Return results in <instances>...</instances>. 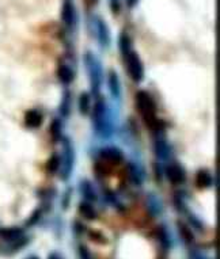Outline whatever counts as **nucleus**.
I'll list each match as a JSON object with an SVG mask.
<instances>
[{
    "label": "nucleus",
    "instance_id": "nucleus-19",
    "mask_svg": "<svg viewBox=\"0 0 220 259\" xmlns=\"http://www.w3.org/2000/svg\"><path fill=\"white\" fill-rule=\"evenodd\" d=\"M120 49H121V53H123L124 56L132 51L131 38H129L128 34H125V33L121 34V37H120Z\"/></svg>",
    "mask_w": 220,
    "mask_h": 259
},
{
    "label": "nucleus",
    "instance_id": "nucleus-20",
    "mask_svg": "<svg viewBox=\"0 0 220 259\" xmlns=\"http://www.w3.org/2000/svg\"><path fill=\"white\" fill-rule=\"evenodd\" d=\"M51 135H52V139L53 141H59L60 140V136H61V125L57 119H55L51 125Z\"/></svg>",
    "mask_w": 220,
    "mask_h": 259
},
{
    "label": "nucleus",
    "instance_id": "nucleus-10",
    "mask_svg": "<svg viewBox=\"0 0 220 259\" xmlns=\"http://www.w3.org/2000/svg\"><path fill=\"white\" fill-rule=\"evenodd\" d=\"M101 156L105 161H109V163H120L123 160V152L120 151L119 148H115V147H110V148H105L101 151Z\"/></svg>",
    "mask_w": 220,
    "mask_h": 259
},
{
    "label": "nucleus",
    "instance_id": "nucleus-3",
    "mask_svg": "<svg viewBox=\"0 0 220 259\" xmlns=\"http://www.w3.org/2000/svg\"><path fill=\"white\" fill-rule=\"evenodd\" d=\"M0 238L6 240V242L13 243V247L15 250L21 248V247L26 244V238L23 236V231L21 228H17V227L0 230Z\"/></svg>",
    "mask_w": 220,
    "mask_h": 259
},
{
    "label": "nucleus",
    "instance_id": "nucleus-27",
    "mask_svg": "<svg viewBox=\"0 0 220 259\" xmlns=\"http://www.w3.org/2000/svg\"><path fill=\"white\" fill-rule=\"evenodd\" d=\"M140 0H127V6L128 9H133L135 6H137V3H139Z\"/></svg>",
    "mask_w": 220,
    "mask_h": 259
},
{
    "label": "nucleus",
    "instance_id": "nucleus-15",
    "mask_svg": "<svg viewBox=\"0 0 220 259\" xmlns=\"http://www.w3.org/2000/svg\"><path fill=\"white\" fill-rule=\"evenodd\" d=\"M178 230H179V234H181L182 239H184V242L185 243H193L195 240V236H193V232L189 227L184 224V223H178Z\"/></svg>",
    "mask_w": 220,
    "mask_h": 259
},
{
    "label": "nucleus",
    "instance_id": "nucleus-17",
    "mask_svg": "<svg viewBox=\"0 0 220 259\" xmlns=\"http://www.w3.org/2000/svg\"><path fill=\"white\" fill-rule=\"evenodd\" d=\"M82 193H83V196L87 198L89 201H95L97 200V193L93 189V186L90 185V182L85 181V182H82Z\"/></svg>",
    "mask_w": 220,
    "mask_h": 259
},
{
    "label": "nucleus",
    "instance_id": "nucleus-21",
    "mask_svg": "<svg viewBox=\"0 0 220 259\" xmlns=\"http://www.w3.org/2000/svg\"><path fill=\"white\" fill-rule=\"evenodd\" d=\"M60 166H61V163H60L59 156H52L51 159H49V161H48L47 168L51 174H55L56 171L60 168Z\"/></svg>",
    "mask_w": 220,
    "mask_h": 259
},
{
    "label": "nucleus",
    "instance_id": "nucleus-4",
    "mask_svg": "<svg viewBox=\"0 0 220 259\" xmlns=\"http://www.w3.org/2000/svg\"><path fill=\"white\" fill-rule=\"evenodd\" d=\"M86 61H87V68H89L90 80H91V85H93V91H98L102 80V72L99 63H98V60L94 56H91V53H87Z\"/></svg>",
    "mask_w": 220,
    "mask_h": 259
},
{
    "label": "nucleus",
    "instance_id": "nucleus-16",
    "mask_svg": "<svg viewBox=\"0 0 220 259\" xmlns=\"http://www.w3.org/2000/svg\"><path fill=\"white\" fill-rule=\"evenodd\" d=\"M79 210H81L82 214H83L86 219H89V220H94V219L97 217V212L94 210V208L89 204V202H81V205H79Z\"/></svg>",
    "mask_w": 220,
    "mask_h": 259
},
{
    "label": "nucleus",
    "instance_id": "nucleus-22",
    "mask_svg": "<svg viewBox=\"0 0 220 259\" xmlns=\"http://www.w3.org/2000/svg\"><path fill=\"white\" fill-rule=\"evenodd\" d=\"M69 109H71V103H69V94H65L64 95L63 102H61V106H60V113L67 117L69 114Z\"/></svg>",
    "mask_w": 220,
    "mask_h": 259
},
{
    "label": "nucleus",
    "instance_id": "nucleus-25",
    "mask_svg": "<svg viewBox=\"0 0 220 259\" xmlns=\"http://www.w3.org/2000/svg\"><path fill=\"white\" fill-rule=\"evenodd\" d=\"M161 240L162 243H163V246L165 247H169V236H167V234H166V231L165 230H162L161 231Z\"/></svg>",
    "mask_w": 220,
    "mask_h": 259
},
{
    "label": "nucleus",
    "instance_id": "nucleus-18",
    "mask_svg": "<svg viewBox=\"0 0 220 259\" xmlns=\"http://www.w3.org/2000/svg\"><path fill=\"white\" fill-rule=\"evenodd\" d=\"M79 111L82 114H87L90 111V95L87 93H83L79 98Z\"/></svg>",
    "mask_w": 220,
    "mask_h": 259
},
{
    "label": "nucleus",
    "instance_id": "nucleus-5",
    "mask_svg": "<svg viewBox=\"0 0 220 259\" xmlns=\"http://www.w3.org/2000/svg\"><path fill=\"white\" fill-rule=\"evenodd\" d=\"M94 25H95V31H97V37L99 39L101 47L107 48L110 45V31L106 22L102 18L95 17L94 18Z\"/></svg>",
    "mask_w": 220,
    "mask_h": 259
},
{
    "label": "nucleus",
    "instance_id": "nucleus-14",
    "mask_svg": "<svg viewBox=\"0 0 220 259\" xmlns=\"http://www.w3.org/2000/svg\"><path fill=\"white\" fill-rule=\"evenodd\" d=\"M57 75H59L60 81L63 84H69L72 80H74V75H72V71L68 68L65 64H61L59 67V71H57Z\"/></svg>",
    "mask_w": 220,
    "mask_h": 259
},
{
    "label": "nucleus",
    "instance_id": "nucleus-29",
    "mask_svg": "<svg viewBox=\"0 0 220 259\" xmlns=\"http://www.w3.org/2000/svg\"><path fill=\"white\" fill-rule=\"evenodd\" d=\"M192 259H204V258H203V256H201V255L195 254V255H193V258H192Z\"/></svg>",
    "mask_w": 220,
    "mask_h": 259
},
{
    "label": "nucleus",
    "instance_id": "nucleus-28",
    "mask_svg": "<svg viewBox=\"0 0 220 259\" xmlns=\"http://www.w3.org/2000/svg\"><path fill=\"white\" fill-rule=\"evenodd\" d=\"M86 5H87V7H90V9H93V7H95V6L98 5V0H86Z\"/></svg>",
    "mask_w": 220,
    "mask_h": 259
},
{
    "label": "nucleus",
    "instance_id": "nucleus-13",
    "mask_svg": "<svg viewBox=\"0 0 220 259\" xmlns=\"http://www.w3.org/2000/svg\"><path fill=\"white\" fill-rule=\"evenodd\" d=\"M196 185L200 189H205V187L212 186V175L207 170H200L196 175Z\"/></svg>",
    "mask_w": 220,
    "mask_h": 259
},
{
    "label": "nucleus",
    "instance_id": "nucleus-9",
    "mask_svg": "<svg viewBox=\"0 0 220 259\" xmlns=\"http://www.w3.org/2000/svg\"><path fill=\"white\" fill-rule=\"evenodd\" d=\"M166 175H167L170 182L174 183V185H179V183L185 182V172L177 164H171V166L167 167Z\"/></svg>",
    "mask_w": 220,
    "mask_h": 259
},
{
    "label": "nucleus",
    "instance_id": "nucleus-2",
    "mask_svg": "<svg viewBox=\"0 0 220 259\" xmlns=\"http://www.w3.org/2000/svg\"><path fill=\"white\" fill-rule=\"evenodd\" d=\"M124 59H125V63H127L128 72H129V76L132 77V80L136 81V83H140L144 79V67L137 53L135 51H131L124 56Z\"/></svg>",
    "mask_w": 220,
    "mask_h": 259
},
{
    "label": "nucleus",
    "instance_id": "nucleus-8",
    "mask_svg": "<svg viewBox=\"0 0 220 259\" xmlns=\"http://www.w3.org/2000/svg\"><path fill=\"white\" fill-rule=\"evenodd\" d=\"M72 147L69 141L64 140V163H63V179H67L69 177V172L72 170Z\"/></svg>",
    "mask_w": 220,
    "mask_h": 259
},
{
    "label": "nucleus",
    "instance_id": "nucleus-7",
    "mask_svg": "<svg viewBox=\"0 0 220 259\" xmlns=\"http://www.w3.org/2000/svg\"><path fill=\"white\" fill-rule=\"evenodd\" d=\"M105 103L102 99H98L97 103H95V106H94V125L97 127L98 132H102L106 126V115H105Z\"/></svg>",
    "mask_w": 220,
    "mask_h": 259
},
{
    "label": "nucleus",
    "instance_id": "nucleus-26",
    "mask_svg": "<svg viewBox=\"0 0 220 259\" xmlns=\"http://www.w3.org/2000/svg\"><path fill=\"white\" fill-rule=\"evenodd\" d=\"M40 216H41V212H40V210H37V212H34V213H33V216H31V220L27 221V224H29V225L34 224V223H35V221L39 220Z\"/></svg>",
    "mask_w": 220,
    "mask_h": 259
},
{
    "label": "nucleus",
    "instance_id": "nucleus-23",
    "mask_svg": "<svg viewBox=\"0 0 220 259\" xmlns=\"http://www.w3.org/2000/svg\"><path fill=\"white\" fill-rule=\"evenodd\" d=\"M109 5L112 14L113 15H119L120 11H121V0H109Z\"/></svg>",
    "mask_w": 220,
    "mask_h": 259
},
{
    "label": "nucleus",
    "instance_id": "nucleus-30",
    "mask_svg": "<svg viewBox=\"0 0 220 259\" xmlns=\"http://www.w3.org/2000/svg\"><path fill=\"white\" fill-rule=\"evenodd\" d=\"M48 259H59V258H57L56 255H51V256H49V258H48Z\"/></svg>",
    "mask_w": 220,
    "mask_h": 259
},
{
    "label": "nucleus",
    "instance_id": "nucleus-31",
    "mask_svg": "<svg viewBox=\"0 0 220 259\" xmlns=\"http://www.w3.org/2000/svg\"><path fill=\"white\" fill-rule=\"evenodd\" d=\"M27 259H39L37 256H31V258H27Z\"/></svg>",
    "mask_w": 220,
    "mask_h": 259
},
{
    "label": "nucleus",
    "instance_id": "nucleus-12",
    "mask_svg": "<svg viewBox=\"0 0 220 259\" xmlns=\"http://www.w3.org/2000/svg\"><path fill=\"white\" fill-rule=\"evenodd\" d=\"M109 89L113 98L119 99L120 95H121V87H120L119 75H117L116 71H110L109 72Z\"/></svg>",
    "mask_w": 220,
    "mask_h": 259
},
{
    "label": "nucleus",
    "instance_id": "nucleus-6",
    "mask_svg": "<svg viewBox=\"0 0 220 259\" xmlns=\"http://www.w3.org/2000/svg\"><path fill=\"white\" fill-rule=\"evenodd\" d=\"M61 19L68 29H72L77 23V9L69 0H67L61 7Z\"/></svg>",
    "mask_w": 220,
    "mask_h": 259
},
{
    "label": "nucleus",
    "instance_id": "nucleus-24",
    "mask_svg": "<svg viewBox=\"0 0 220 259\" xmlns=\"http://www.w3.org/2000/svg\"><path fill=\"white\" fill-rule=\"evenodd\" d=\"M79 258L81 259H93L91 254H90V251L86 248V247H79Z\"/></svg>",
    "mask_w": 220,
    "mask_h": 259
},
{
    "label": "nucleus",
    "instance_id": "nucleus-11",
    "mask_svg": "<svg viewBox=\"0 0 220 259\" xmlns=\"http://www.w3.org/2000/svg\"><path fill=\"white\" fill-rule=\"evenodd\" d=\"M25 123L27 127L37 129L43 123V114L39 110H30L25 115Z\"/></svg>",
    "mask_w": 220,
    "mask_h": 259
},
{
    "label": "nucleus",
    "instance_id": "nucleus-1",
    "mask_svg": "<svg viewBox=\"0 0 220 259\" xmlns=\"http://www.w3.org/2000/svg\"><path fill=\"white\" fill-rule=\"evenodd\" d=\"M136 103H137V109H139L140 114L144 118L145 123L150 127L155 129L159 121L157 118V106H155V102L151 98V95L145 91H139L136 94Z\"/></svg>",
    "mask_w": 220,
    "mask_h": 259
}]
</instances>
